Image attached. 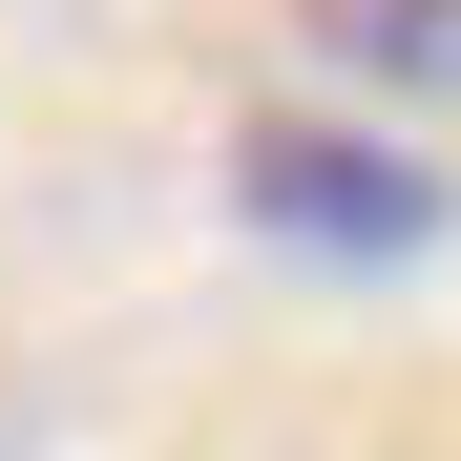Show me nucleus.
<instances>
[{
  "label": "nucleus",
  "instance_id": "f257e3e1",
  "mask_svg": "<svg viewBox=\"0 0 461 461\" xmlns=\"http://www.w3.org/2000/svg\"><path fill=\"white\" fill-rule=\"evenodd\" d=\"M230 210H252L273 252H315V273H399L420 230H440V168H399L377 126L273 105V126H230Z\"/></svg>",
  "mask_w": 461,
  "mask_h": 461
},
{
  "label": "nucleus",
  "instance_id": "f03ea898",
  "mask_svg": "<svg viewBox=\"0 0 461 461\" xmlns=\"http://www.w3.org/2000/svg\"><path fill=\"white\" fill-rule=\"evenodd\" d=\"M294 42L377 105H461V0H294Z\"/></svg>",
  "mask_w": 461,
  "mask_h": 461
}]
</instances>
